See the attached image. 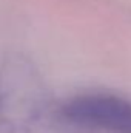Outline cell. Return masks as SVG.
<instances>
[{
    "label": "cell",
    "mask_w": 131,
    "mask_h": 133,
    "mask_svg": "<svg viewBox=\"0 0 131 133\" xmlns=\"http://www.w3.org/2000/svg\"><path fill=\"white\" fill-rule=\"evenodd\" d=\"M0 133H91L77 124L22 56L0 65Z\"/></svg>",
    "instance_id": "cell-1"
},
{
    "label": "cell",
    "mask_w": 131,
    "mask_h": 133,
    "mask_svg": "<svg viewBox=\"0 0 131 133\" xmlns=\"http://www.w3.org/2000/svg\"><path fill=\"white\" fill-rule=\"evenodd\" d=\"M68 115L91 133H131V102L108 93H85L65 102Z\"/></svg>",
    "instance_id": "cell-2"
}]
</instances>
